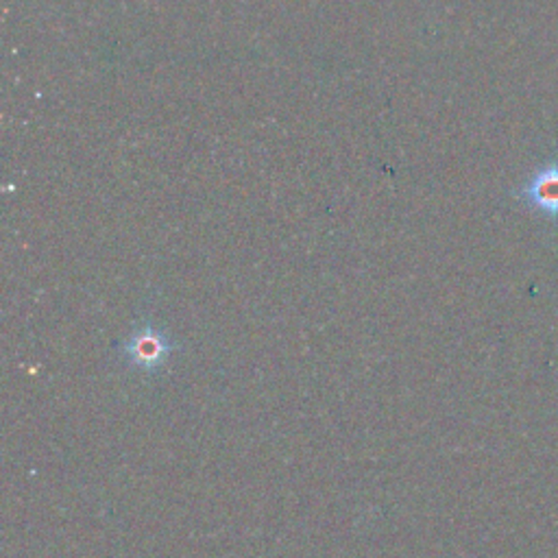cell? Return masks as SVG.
I'll use <instances>...</instances> for the list:
<instances>
[{"label": "cell", "mask_w": 558, "mask_h": 558, "mask_svg": "<svg viewBox=\"0 0 558 558\" xmlns=\"http://www.w3.org/2000/svg\"><path fill=\"white\" fill-rule=\"evenodd\" d=\"M174 349V342L166 336L163 329L150 323H142L126 336V340L120 347V353L131 366L153 373L168 362Z\"/></svg>", "instance_id": "6da1fadb"}, {"label": "cell", "mask_w": 558, "mask_h": 558, "mask_svg": "<svg viewBox=\"0 0 558 558\" xmlns=\"http://www.w3.org/2000/svg\"><path fill=\"white\" fill-rule=\"evenodd\" d=\"M517 196L532 207L534 211L543 214L545 218L558 220V161L545 163L538 168L517 192Z\"/></svg>", "instance_id": "7a4b0ae2"}]
</instances>
